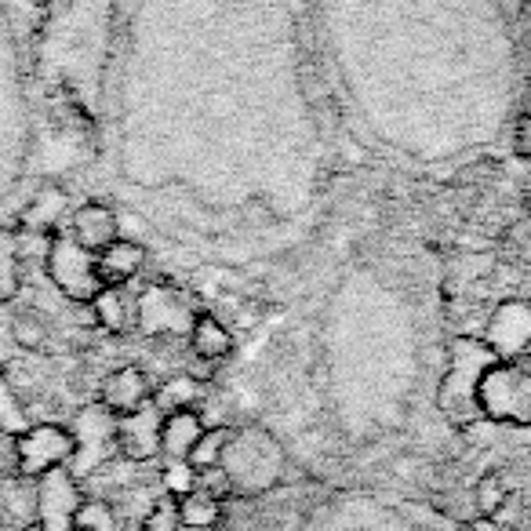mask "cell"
I'll return each mask as SVG.
<instances>
[{"label": "cell", "mask_w": 531, "mask_h": 531, "mask_svg": "<svg viewBox=\"0 0 531 531\" xmlns=\"http://www.w3.org/2000/svg\"><path fill=\"white\" fill-rule=\"evenodd\" d=\"M219 470L226 473L233 495H262L281 481L284 448L262 426H244V430L230 433Z\"/></svg>", "instance_id": "6da1fadb"}, {"label": "cell", "mask_w": 531, "mask_h": 531, "mask_svg": "<svg viewBox=\"0 0 531 531\" xmlns=\"http://www.w3.org/2000/svg\"><path fill=\"white\" fill-rule=\"evenodd\" d=\"M495 353L491 346L477 339H455L451 342V368L448 379L441 386V408L448 419H455L459 426L481 419V404H477V382L484 375V364Z\"/></svg>", "instance_id": "7a4b0ae2"}, {"label": "cell", "mask_w": 531, "mask_h": 531, "mask_svg": "<svg viewBox=\"0 0 531 531\" xmlns=\"http://www.w3.org/2000/svg\"><path fill=\"white\" fill-rule=\"evenodd\" d=\"M477 404L488 422L531 426V368L524 364H491L477 382Z\"/></svg>", "instance_id": "3957f363"}, {"label": "cell", "mask_w": 531, "mask_h": 531, "mask_svg": "<svg viewBox=\"0 0 531 531\" xmlns=\"http://www.w3.org/2000/svg\"><path fill=\"white\" fill-rule=\"evenodd\" d=\"M48 277L51 284L73 302H91L102 291L99 270H95V255L73 241L70 233L51 237L48 244Z\"/></svg>", "instance_id": "277c9868"}, {"label": "cell", "mask_w": 531, "mask_h": 531, "mask_svg": "<svg viewBox=\"0 0 531 531\" xmlns=\"http://www.w3.org/2000/svg\"><path fill=\"white\" fill-rule=\"evenodd\" d=\"M73 430L55 426V422H37L26 433L15 437V455H19V473L37 481L41 473L55 470V466H70L73 459Z\"/></svg>", "instance_id": "5b68a950"}, {"label": "cell", "mask_w": 531, "mask_h": 531, "mask_svg": "<svg viewBox=\"0 0 531 531\" xmlns=\"http://www.w3.org/2000/svg\"><path fill=\"white\" fill-rule=\"evenodd\" d=\"M197 313L186 306V295H179L168 284H150L135 302V324L142 335H190Z\"/></svg>", "instance_id": "8992f818"}, {"label": "cell", "mask_w": 531, "mask_h": 531, "mask_svg": "<svg viewBox=\"0 0 531 531\" xmlns=\"http://www.w3.org/2000/svg\"><path fill=\"white\" fill-rule=\"evenodd\" d=\"M73 459H70V473L73 477H84L91 473L99 462H106L113 448H117V415L106 411L102 404L95 408H84L77 426H73Z\"/></svg>", "instance_id": "52a82bcc"}, {"label": "cell", "mask_w": 531, "mask_h": 531, "mask_svg": "<svg viewBox=\"0 0 531 531\" xmlns=\"http://www.w3.org/2000/svg\"><path fill=\"white\" fill-rule=\"evenodd\" d=\"M81 506V488L70 466L37 477V531H73V513Z\"/></svg>", "instance_id": "ba28073f"}, {"label": "cell", "mask_w": 531, "mask_h": 531, "mask_svg": "<svg viewBox=\"0 0 531 531\" xmlns=\"http://www.w3.org/2000/svg\"><path fill=\"white\" fill-rule=\"evenodd\" d=\"M161 422L157 404L146 401L142 408L117 415V451L131 462H150L161 455Z\"/></svg>", "instance_id": "9c48e42d"}, {"label": "cell", "mask_w": 531, "mask_h": 531, "mask_svg": "<svg viewBox=\"0 0 531 531\" xmlns=\"http://www.w3.org/2000/svg\"><path fill=\"white\" fill-rule=\"evenodd\" d=\"M70 237L81 244V248H88L91 255H99L102 248H110V244L121 237V215H117L110 204H99V201L84 204V208L73 211Z\"/></svg>", "instance_id": "30bf717a"}, {"label": "cell", "mask_w": 531, "mask_h": 531, "mask_svg": "<svg viewBox=\"0 0 531 531\" xmlns=\"http://www.w3.org/2000/svg\"><path fill=\"white\" fill-rule=\"evenodd\" d=\"M150 397H153L150 379H146V371L135 368V364H124V368L110 371L99 390V404L106 411H113V415H128V411L142 408Z\"/></svg>", "instance_id": "8fae6325"}, {"label": "cell", "mask_w": 531, "mask_h": 531, "mask_svg": "<svg viewBox=\"0 0 531 531\" xmlns=\"http://www.w3.org/2000/svg\"><path fill=\"white\" fill-rule=\"evenodd\" d=\"M146 266V248L139 241H117L110 248H102L95 255V270H99V281L102 288H121V284L135 281Z\"/></svg>", "instance_id": "7c38bea8"}, {"label": "cell", "mask_w": 531, "mask_h": 531, "mask_svg": "<svg viewBox=\"0 0 531 531\" xmlns=\"http://www.w3.org/2000/svg\"><path fill=\"white\" fill-rule=\"evenodd\" d=\"M201 433H204V419L193 408L171 411L161 422V455L168 462H186L193 444L201 441Z\"/></svg>", "instance_id": "4fadbf2b"}, {"label": "cell", "mask_w": 531, "mask_h": 531, "mask_svg": "<svg viewBox=\"0 0 531 531\" xmlns=\"http://www.w3.org/2000/svg\"><path fill=\"white\" fill-rule=\"evenodd\" d=\"M491 346H495V357H517V353L531 350V310L524 306H506V310L495 313L491 321Z\"/></svg>", "instance_id": "5bb4252c"}, {"label": "cell", "mask_w": 531, "mask_h": 531, "mask_svg": "<svg viewBox=\"0 0 531 531\" xmlns=\"http://www.w3.org/2000/svg\"><path fill=\"white\" fill-rule=\"evenodd\" d=\"M66 208H70L66 190H62V186H44V190L30 201V208L22 211V226H26L33 237H48V233L59 230Z\"/></svg>", "instance_id": "9a60e30c"}, {"label": "cell", "mask_w": 531, "mask_h": 531, "mask_svg": "<svg viewBox=\"0 0 531 531\" xmlns=\"http://www.w3.org/2000/svg\"><path fill=\"white\" fill-rule=\"evenodd\" d=\"M190 346L201 361H226L233 353V331L215 313H197V321L190 328Z\"/></svg>", "instance_id": "2e32d148"}, {"label": "cell", "mask_w": 531, "mask_h": 531, "mask_svg": "<svg viewBox=\"0 0 531 531\" xmlns=\"http://www.w3.org/2000/svg\"><path fill=\"white\" fill-rule=\"evenodd\" d=\"M179 502V521L182 528H193V531H208L222 521V499L208 495V491L193 488L190 495H182Z\"/></svg>", "instance_id": "e0dca14e"}, {"label": "cell", "mask_w": 531, "mask_h": 531, "mask_svg": "<svg viewBox=\"0 0 531 531\" xmlns=\"http://www.w3.org/2000/svg\"><path fill=\"white\" fill-rule=\"evenodd\" d=\"M157 404L161 415H171V411H186L193 404L201 401V382L193 379V375H175V379H164L150 397Z\"/></svg>", "instance_id": "ac0fdd59"}, {"label": "cell", "mask_w": 531, "mask_h": 531, "mask_svg": "<svg viewBox=\"0 0 531 531\" xmlns=\"http://www.w3.org/2000/svg\"><path fill=\"white\" fill-rule=\"evenodd\" d=\"M22 291V255L19 237L8 230H0V299L8 302Z\"/></svg>", "instance_id": "d6986e66"}, {"label": "cell", "mask_w": 531, "mask_h": 531, "mask_svg": "<svg viewBox=\"0 0 531 531\" xmlns=\"http://www.w3.org/2000/svg\"><path fill=\"white\" fill-rule=\"evenodd\" d=\"M88 306H91V313H95V324H102L106 331L128 328V302H124L121 288H102Z\"/></svg>", "instance_id": "ffe728a7"}, {"label": "cell", "mask_w": 531, "mask_h": 531, "mask_svg": "<svg viewBox=\"0 0 531 531\" xmlns=\"http://www.w3.org/2000/svg\"><path fill=\"white\" fill-rule=\"evenodd\" d=\"M230 426H211V430H204L201 433V441L193 444V451H190V466L197 473L201 470H211V466H219L222 462V451H226V444H230Z\"/></svg>", "instance_id": "44dd1931"}, {"label": "cell", "mask_w": 531, "mask_h": 531, "mask_svg": "<svg viewBox=\"0 0 531 531\" xmlns=\"http://www.w3.org/2000/svg\"><path fill=\"white\" fill-rule=\"evenodd\" d=\"M30 430V419H26V404L19 401V393L11 390V382L0 375V433L4 437H19V433Z\"/></svg>", "instance_id": "7402d4cb"}, {"label": "cell", "mask_w": 531, "mask_h": 531, "mask_svg": "<svg viewBox=\"0 0 531 531\" xmlns=\"http://www.w3.org/2000/svg\"><path fill=\"white\" fill-rule=\"evenodd\" d=\"M73 528L77 531H117V510L106 499H81L73 513Z\"/></svg>", "instance_id": "603a6c76"}, {"label": "cell", "mask_w": 531, "mask_h": 531, "mask_svg": "<svg viewBox=\"0 0 531 531\" xmlns=\"http://www.w3.org/2000/svg\"><path fill=\"white\" fill-rule=\"evenodd\" d=\"M142 531H179L182 521H179V502L171 499V495H164V499H153L150 510H146V517H142L139 524Z\"/></svg>", "instance_id": "cb8c5ba5"}, {"label": "cell", "mask_w": 531, "mask_h": 531, "mask_svg": "<svg viewBox=\"0 0 531 531\" xmlns=\"http://www.w3.org/2000/svg\"><path fill=\"white\" fill-rule=\"evenodd\" d=\"M473 499H477V510H481L484 517H495V513L502 510V502L510 499V495H506V484H502L495 473H488V477H481V481H477V488H473Z\"/></svg>", "instance_id": "d4e9b609"}, {"label": "cell", "mask_w": 531, "mask_h": 531, "mask_svg": "<svg viewBox=\"0 0 531 531\" xmlns=\"http://www.w3.org/2000/svg\"><path fill=\"white\" fill-rule=\"evenodd\" d=\"M161 484L171 499H182V495H190L197 488V470H193L190 462H168L161 473Z\"/></svg>", "instance_id": "484cf974"}, {"label": "cell", "mask_w": 531, "mask_h": 531, "mask_svg": "<svg viewBox=\"0 0 531 531\" xmlns=\"http://www.w3.org/2000/svg\"><path fill=\"white\" fill-rule=\"evenodd\" d=\"M11 335H15V342H19L26 353L44 350V342H48V328H44L37 317H15V324H11Z\"/></svg>", "instance_id": "4316f807"}, {"label": "cell", "mask_w": 531, "mask_h": 531, "mask_svg": "<svg viewBox=\"0 0 531 531\" xmlns=\"http://www.w3.org/2000/svg\"><path fill=\"white\" fill-rule=\"evenodd\" d=\"M4 477H19V455H15V437L0 433V481Z\"/></svg>", "instance_id": "83f0119b"}, {"label": "cell", "mask_w": 531, "mask_h": 531, "mask_svg": "<svg viewBox=\"0 0 531 531\" xmlns=\"http://www.w3.org/2000/svg\"><path fill=\"white\" fill-rule=\"evenodd\" d=\"M470 531H506V528H502L495 517H484V513H481V517H473V521H470Z\"/></svg>", "instance_id": "f1b7e54d"}, {"label": "cell", "mask_w": 531, "mask_h": 531, "mask_svg": "<svg viewBox=\"0 0 531 531\" xmlns=\"http://www.w3.org/2000/svg\"><path fill=\"white\" fill-rule=\"evenodd\" d=\"M4 524H8V517H4V513H0V531H4Z\"/></svg>", "instance_id": "f546056e"}, {"label": "cell", "mask_w": 531, "mask_h": 531, "mask_svg": "<svg viewBox=\"0 0 531 531\" xmlns=\"http://www.w3.org/2000/svg\"><path fill=\"white\" fill-rule=\"evenodd\" d=\"M22 531H37V524H26V528H22Z\"/></svg>", "instance_id": "4dcf8cb0"}, {"label": "cell", "mask_w": 531, "mask_h": 531, "mask_svg": "<svg viewBox=\"0 0 531 531\" xmlns=\"http://www.w3.org/2000/svg\"><path fill=\"white\" fill-rule=\"evenodd\" d=\"M528 197H531V186H528Z\"/></svg>", "instance_id": "1f68e13d"}, {"label": "cell", "mask_w": 531, "mask_h": 531, "mask_svg": "<svg viewBox=\"0 0 531 531\" xmlns=\"http://www.w3.org/2000/svg\"><path fill=\"white\" fill-rule=\"evenodd\" d=\"M528 222H531V211H528Z\"/></svg>", "instance_id": "d6a6232c"}, {"label": "cell", "mask_w": 531, "mask_h": 531, "mask_svg": "<svg viewBox=\"0 0 531 531\" xmlns=\"http://www.w3.org/2000/svg\"><path fill=\"white\" fill-rule=\"evenodd\" d=\"M528 357H531V350H528Z\"/></svg>", "instance_id": "836d02e7"}, {"label": "cell", "mask_w": 531, "mask_h": 531, "mask_svg": "<svg viewBox=\"0 0 531 531\" xmlns=\"http://www.w3.org/2000/svg\"><path fill=\"white\" fill-rule=\"evenodd\" d=\"M73 531H77V528H73Z\"/></svg>", "instance_id": "e575fe53"}]
</instances>
